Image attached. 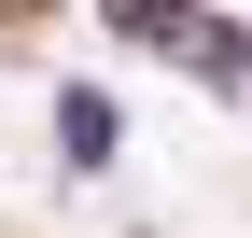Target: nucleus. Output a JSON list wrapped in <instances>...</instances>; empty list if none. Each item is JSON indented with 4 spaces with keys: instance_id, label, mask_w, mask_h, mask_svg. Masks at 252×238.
Instances as JSON below:
<instances>
[{
    "instance_id": "nucleus-1",
    "label": "nucleus",
    "mask_w": 252,
    "mask_h": 238,
    "mask_svg": "<svg viewBox=\"0 0 252 238\" xmlns=\"http://www.w3.org/2000/svg\"><path fill=\"white\" fill-rule=\"evenodd\" d=\"M56 140H70V154L98 168V154H112V98H70V112H56Z\"/></svg>"
}]
</instances>
